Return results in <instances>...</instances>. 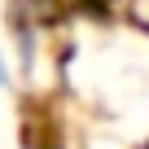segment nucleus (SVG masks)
<instances>
[{
	"mask_svg": "<svg viewBox=\"0 0 149 149\" xmlns=\"http://www.w3.org/2000/svg\"><path fill=\"white\" fill-rule=\"evenodd\" d=\"M5 79H9V70H5V61H0V84H5Z\"/></svg>",
	"mask_w": 149,
	"mask_h": 149,
	"instance_id": "obj_1",
	"label": "nucleus"
}]
</instances>
